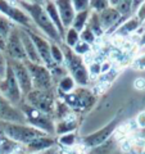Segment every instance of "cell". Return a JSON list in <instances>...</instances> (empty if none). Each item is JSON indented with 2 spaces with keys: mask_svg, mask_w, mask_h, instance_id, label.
<instances>
[{
  "mask_svg": "<svg viewBox=\"0 0 145 154\" xmlns=\"http://www.w3.org/2000/svg\"><path fill=\"white\" fill-rule=\"evenodd\" d=\"M18 7L22 8L28 16H30L33 26L37 28L39 32H41L48 40L58 45L63 44V40L57 31V28L51 23L50 18L44 9V2H17Z\"/></svg>",
  "mask_w": 145,
  "mask_h": 154,
  "instance_id": "obj_1",
  "label": "cell"
},
{
  "mask_svg": "<svg viewBox=\"0 0 145 154\" xmlns=\"http://www.w3.org/2000/svg\"><path fill=\"white\" fill-rule=\"evenodd\" d=\"M60 48H62L63 57H64L63 66L66 67L68 75L73 79L76 86H79V88H86L89 85L90 76H89L88 67L85 66L84 60H82V57L75 54L73 50L71 48L66 46L64 44H62Z\"/></svg>",
  "mask_w": 145,
  "mask_h": 154,
  "instance_id": "obj_2",
  "label": "cell"
},
{
  "mask_svg": "<svg viewBox=\"0 0 145 154\" xmlns=\"http://www.w3.org/2000/svg\"><path fill=\"white\" fill-rule=\"evenodd\" d=\"M17 108L25 116L27 125L40 130V131L49 135V136L55 137V121L51 116L42 114L41 112H39L35 108H32L31 105H28L25 100H22V103L19 104Z\"/></svg>",
  "mask_w": 145,
  "mask_h": 154,
  "instance_id": "obj_3",
  "label": "cell"
},
{
  "mask_svg": "<svg viewBox=\"0 0 145 154\" xmlns=\"http://www.w3.org/2000/svg\"><path fill=\"white\" fill-rule=\"evenodd\" d=\"M3 132L8 139L22 146H26L32 140L46 135L27 123H3Z\"/></svg>",
  "mask_w": 145,
  "mask_h": 154,
  "instance_id": "obj_4",
  "label": "cell"
},
{
  "mask_svg": "<svg viewBox=\"0 0 145 154\" xmlns=\"http://www.w3.org/2000/svg\"><path fill=\"white\" fill-rule=\"evenodd\" d=\"M57 93L54 90H46V91H40V90H32L30 94H27L23 100L35 108L42 114L51 116L54 114V107L57 102Z\"/></svg>",
  "mask_w": 145,
  "mask_h": 154,
  "instance_id": "obj_5",
  "label": "cell"
},
{
  "mask_svg": "<svg viewBox=\"0 0 145 154\" xmlns=\"http://www.w3.org/2000/svg\"><path fill=\"white\" fill-rule=\"evenodd\" d=\"M25 66L28 71V73H30L33 90L46 91V90L55 89V85H54V81H53L50 71L48 69L44 64H35V63H31V62L26 60Z\"/></svg>",
  "mask_w": 145,
  "mask_h": 154,
  "instance_id": "obj_6",
  "label": "cell"
},
{
  "mask_svg": "<svg viewBox=\"0 0 145 154\" xmlns=\"http://www.w3.org/2000/svg\"><path fill=\"white\" fill-rule=\"evenodd\" d=\"M8 63V62H7ZM0 95L14 107H18L23 100V95L19 90L17 80L14 77L11 66H7V71L3 79H0Z\"/></svg>",
  "mask_w": 145,
  "mask_h": 154,
  "instance_id": "obj_7",
  "label": "cell"
},
{
  "mask_svg": "<svg viewBox=\"0 0 145 154\" xmlns=\"http://www.w3.org/2000/svg\"><path fill=\"white\" fill-rule=\"evenodd\" d=\"M0 14H3L4 17L11 19L14 25H17L21 28H27V30H33V28H36L33 26L30 16H28L22 8L18 7L17 2L0 0Z\"/></svg>",
  "mask_w": 145,
  "mask_h": 154,
  "instance_id": "obj_8",
  "label": "cell"
},
{
  "mask_svg": "<svg viewBox=\"0 0 145 154\" xmlns=\"http://www.w3.org/2000/svg\"><path fill=\"white\" fill-rule=\"evenodd\" d=\"M63 102L71 110H89L95 103V94L86 88H76L73 93L63 96Z\"/></svg>",
  "mask_w": 145,
  "mask_h": 154,
  "instance_id": "obj_9",
  "label": "cell"
},
{
  "mask_svg": "<svg viewBox=\"0 0 145 154\" xmlns=\"http://www.w3.org/2000/svg\"><path fill=\"white\" fill-rule=\"evenodd\" d=\"M27 35L30 36V38L32 40L33 45H35L36 50H37V54L40 57V59L42 62V64H44L48 69H51L53 67L55 66V63L53 62L51 59V54H50V45H51V41L48 40V38L42 35L41 32H39L36 28H33V30H27V28H23Z\"/></svg>",
  "mask_w": 145,
  "mask_h": 154,
  "instance_id": "obj_10",
  "label": "cell"
},
{
  "mask_svg": "<svg viewBox=\"0 0 145 154\" xmlns=\"http://www.w3.org/2000/svg\"><path fill=\"white\" fill-rule=\"evenodd\" d=\"M4 55L8 59L12 60H17V62H22L25 63L27 60V55L25 53V48L19 37V28L16 26L12 30V32L9 33V36L5 41V49H4Z\"/></svg>",
  "mask_w": 145,
  "mask_h": 154,
  "instance_id": "obj_11",
  "label": "cell"
},
{
  "mask_svg": "<svg viewBox=\"0 0 145 154\" xmlns=\"http://www.w3.org/2000/svg\"><path fill=\"white\" fill-rule=\"evenodd\" d=\"M119 125V119L114 118L113 121H110L108 125H105L104 127H101L100 130H98L96 132H93L90 135H86V136L82 137V144L88 148H98L100 145H103L104 143H107L110 136L114 134L116 128L118 127Z\"/></svg>",
  "mask_w": 145,
  "mask_h": 154,
  "instance_id": "obj_12",
  "label": "cell"
},
{
  "mask_svg": "<svg viewBox=\"0 0 145 154\" xmlns=\"http://www.w3.org/2000/svg\"><path fill=\"white\" fill-rule=\"evenodd\" d=\"M7 62H8V64L12 67L14 77H16L17 84L19 86V90H21L23 98H25L27 94H30L31 91L33 90L32 89V81H31L30 73H28L25 63H22V62L12 60V59H8V58H7Z\"/></svg>",
  "mask_w": 145,
  "mask_h": 154,
  "instance_id": "obj_13",
  "label": "cell"
},
{
  "mask_svg": "<svg viewBox=\"0 0 145 154\" xmlns=\"http://www.w3.org/2000/svg\"><path fill=\"white\" fill-rule=\"evenodd\" d=\"M0 122L2 123H26V118L17 107L0 95Z\"/></svg>",
  "mask_w": 145,
  "mask_h": 154,
  "instance_id": "obj_14",
  "label": "cell"
},
{
  "mask_svg": "<svg viewBox=\"0 0 145 154\" xmlns=\"http://www.w3.org/2000/svg\"><path fill=\"white\" fill-rule=\"evenodd\" d=\"M54 3L57 5V11L60 17L62 25H63L64 30L67 31L69 27H72V22H73L76 16V12L73 7H72V2H69V0H58V2Z\"/></svg>",
  "mask_w": 145,
  "mask_h": 154,
  "instance_id": "obj_15",
  "label": "cell"
},
{
  "mask_svg": "<svg viewBox=\"0 0 145 154\" xmlns=\"http://www.w3.org/2000/svg\"><path fill=\"white\" fill-rule=\"evenodd\" d=\"M121 14L116 11V8L113 7H109L107 8L105 11H103L101 13H99V21H100V25L103 31H110L112 28L117 25V23L121 21Z\"/></svg>",
  "mask_w": 145,
  "mask_h": 154,
  "instance_id": "obj_16",
  "label": "cell"
},
{
  "mask_svg": "<svg viewBox=\"0 0 145 154\" xmlns=\"http://www.w3.org/2000/svg\"><path fill=\"white\" fill-rule=\"evenodd\" d=\"M18 28H19V37H21L23 48H25V53L27 55V60L31 62V63H35V64H42L40 57H39V54H37L36 48H35V45H33V42L30 38V36L27 35V32L23 30V28H21V27H18Z\"/></svg>",
  "mask_w": 145,
  "mask_h": 154,
  "instance_id": "obj_17",
  "label": "cell"
},
{
  "mask_svg": "<svg viewBox=\"0 0 145 154\" xmlns=\"http://www.w3.org/2000/svg\"><path fill=\"white\" fill-rule=\"evenodd\" d=\"M55 144H57V139L54 136L45 135V136H41V137H37L35 140H32L25 148L30 153H42V152L48 150V149L54 148Z\"/></svg>",
  "mask_w": 145,
  "mask_h": 154,
  "instance_id": "obj_18",
  "label": "cell"
},
{
  "mask_svg": "<svg viewBox=\"0 0 145 154\" xmlns=\"http://www.w3.org/2000/svg\"><path fill=\"white\" fill-rule=\"evenodd\" d=\"M76 128H77V116L73 110L66 118L55 122V135H58V136L75 132Z\"/></svg>",
  "mask_w": 145,
  "mask_h": 154,
  "instance_id": "obj_19",
  "label": "cell"
},
{
  "mask_svg": "<svg viewBox=\"0 0 145 154\" xmlns=\"http://www.w3.org/2000/svg\"><path fill=\"white\" fill-rule=\"evenodd\" d=\"M44 9L48 14V17L50 18L51 23L54 25V27L57 28V31L59 32V35L62 37V40L64 38V35H66V30L63 25H62V21H60V17L58 14V11H57V5L54 2H44Z\"/></svg>",
  "mask_w": 145,
  "mask_h": 154,
  "instance_id": "obj_20",
  "label": "cell"
},
{
  "mask_svg": "<svg viewBox=\"0 0 145 154\" xmlns=\"http://www.w3.org/2000/svg\"><path fill=\"white\" fill-rule=\"evenodd\" d=\"M76 88L77 86L75 84L73 79H72L69 75H67V76L63 77V79H60L59 81H58L55 93H58L60 96H66V95H68L71 93H73V91L76 90Z\"/></svg>",
  "mask_w": 145,
  "mask_h": 154,
  "instance_id": "obj_21",
  "label": "cell"
},
{
  "mask_svg": "<svg viewBox=\"0 0 145 154\" xmlns=\"http://www.w3.org/2000/svg\"><path fill=\"white\" fill-rule=\"evenodd\" d=\"M139 26V19L135 17V18H131L128 19V21H126L125 23H122L117 30L114 31L113 33V37H126L128 35H131V33L136 30V27Z\"/></svg>",
  "mask_w": 145,
  "mask_h": 154,
  "instance_id": "obj_22",
  "label": "cell"
},
{
  "mask_svg": "<svg viewBox=\"0 0 145 154\" xmlns=\"http://www.w3.org/2000/svg\"><path fill=\"white\" fill-rule=\"evenodd\" d=\"M89 16H90V9H89V11H85V12L76 13L75 19H73V22H72V28H75V30L80 33L86 27Z\"/></svg>",
  "mask_w": 145,
  "mask_h": 154,
  "instance_id": "obj_23",
  "label": "cell"
},
{
  "mask_svg": "<svg viewBox=\"0 0 145 154\" xmlns=\"http://www.w3.org/2000/svg\"><path fill=\"white\" fill-rule=\"evenodd\" d=\"M17 25H14L11 19H8L7 17H4L3 14H0V36H2L5 41L9 36V33L12 32V30Z\"/></svg>",
  "mask_w": 145,
  "mask_h": 154,
  "instance_id": "obj_24",
  "label": "cell"
},
{
  "mask_svg": "<svg viewBox=\"0 0 145 154\" xmlns=\"http://www.w3.org/2000/svg\"><path fill=\"white\" fill-rule=\"evenodd\" d=\"M79 41H80V33L77 32L75 28L69 27L68 30L66 31V35H64V38H63V44H64L66 46L71 48V49H73L75 45H76Z\"/></svg>",
  "mask_w": 145,
  "mask_h": 154,
  "instance_id": "obj_25",
  "label": "cell"
},
{
  "mask_svg": "<svg viewBox=\"0 0 145 154\" xmlns=\"http://www.w3.org/2000/svg\"><path fill=\"white\" fill-rule=\"evenodd\" d=\"M50 54H51V59H53V62H54L55 64L63 66L64 57H63V51H62L60 45L51 42V45H50Z\"/></svg>",
  "mask_w": 145,
  "mask_h": 154,
  "instance_id": "obj_26",
  "label": "cell"
},
{
  "mask_svg": "<svg viewBox=\"0 0 145 154\" xmlns=\"http://www.w3.org/2000/svg\"><path fill=\"white\" fill-rule=\"evenodd\" d=\"M76 134L75 132H69L62 136H58L57 139V144H59L60 146H66V148H72L76 144Z\"/></svg>",
  "mask_w": 145,
  "mask_h": 154,
  "instance_id": "obj_27",
  "label": "cell"
},
{
  "mask_svg": "<svg viewBox=\"0 0 145 154\" xmlns=\"http://www.w3.org/2000/svg\"><path fill=\"white\" fill-rule=\"evenodd\" d=\"M89 8L91 12L99 14L103 11H105L107 8H109V2H107V0H94V2H89Z\"/></svg>",
  "mask_w": 145,
  "mask_h": 154,
  "instance_id": "obj_28",
  "label": "cell"
},
{
  "mask_svg": "<svg viewBox=\"0 0 145 154\" xmlns=\"http://www.w3.org/2000/svg\"><path fill=\"white\" fill-rule=\"evenodd\" d=\"M80 41L86 42V44H89L91 46V44H95L96 36L94 35L93 32H91V30H89L88 27H85L84 30L80 32Z\"/></svg>",
  "mask_w": 145,
  "mask_h": 154,
  "instance_id": "obj_29",
  "label": "cell"
},
{
  "mask_svg": "<svg viewBox=\"0 0 145 154\" xmlns=\"http://www.w3.org/2000/svg\"><path fill=\"white\" fill-rule=\"evenodd\" d=\"M131 5H132L131 2H118L114 8H116V11L121 14V17H127L132 9Z\"/></svg>",
  "mask_w": 145,
  "mask_h": 154,
  "instance_id": "obj_30",
  "label": "cell"
},
{
  "mask_svg": "<svg viewBox=\"0 0 145 154\" xmlns=\"http://www.w3.org/2000/svg\"><path fill=\"white\" fill-rule=\"evenodd\" d=\"M73 53L77 55H80V57H84L85 54H88L89 51L93 50V48H91L89 44H86V42H82V41H79L77 44L75 45L73 49Z\"/></svg>",
  "mask_w": 145,
  "mask_h": 154,
  "instance_id": "obj_31",
  "label": "cell"
},
{
  "mask_svg": "<svg viewBox=\"0 0 145 154\" xmlns=\"http://www.w3.org/2000/svg\"><path fill=\"white\" fill-rule=\"evenodd\" d=\"M72 7H73L76 13L85 12V11H89L90 9L88 0H73V2H72Z\"/></svg>",
  "mask_w": 145,
  "mask_h": 154,
  "instance_id": "obj_32",
  "label": "cell"
},
{
  "mask_svg": "<svg viewBox=\"0 0 145 154\" xmlns=\"http://www.w3.org/2000/svg\"><path fill=\"white\" fill-rule=\"evenodd\" d=\"M132 67H134V69H137V71L145 69V54H141L136 58H134Z\"/></svg>",
  "mask_w": 145,
  "mask_h": 154,
  "instance_id": "obj_33",
  "label": "cell"
},
{
  "mask_svg": "<svg viewBox=\"0 0 145 154\" xmlns=\"http://www.w3.org/2000/svg\"><path fill=\"white\" fill-rule=\"evenodd\" d=\"M100 64L98 60H94L90 66H88V71H89V76H96L98 77L99 75H101V71H100Z\"/></svg>",
  "mask_w": 145,
  "mask_h": 154,
  "instance_id": "obj_34",
  "label": "cell"
},
{
  "mask_svg": "<svg viewBox=\"0 0 145 154\" xmlns=\"http://www.w3.org/2000/svg\"><path fill=\"white\" fill-rule=\"evenodd\" d=\"M7 57L4 55L3 51H0V79H3L4 75H5V71H7Z\"/></svg>",
  "mask_w": 145,
  "mask_h": 154,
  "instance_id": "obj_35",
  "label": "cell"
},
{
  "mask_svg": "<svg viewBox=\"0 0 145 154\" xmlns=\"http://www.w3.org/2000/svg\"><path fill=\"white\" fill-rule=\"evenodd\" d=\"M135 122H136V127L137 128H145V110H143V112H140L137 114Z\"/></svg>",
  "mask_w": 145,
  "mask_h": 154,
  "instance_id": "obj_36",
  "label": "cell"
},
{
  "mask_svg": "<svg viewBox=\"0 0 145 154\" xmlns=\"http://www.w3.org/2000/svg\"><path fill=\"white\" fill-rule=\"evenodd\" d=\"M134 86H135V89H137V90H144L145 89V79H143V77L136 79L134 82Z\"/></svg>",
  "mask_w": 145,
  "mask_h": 154,
  "instance_id": "obj_37",
  "label": "cell"
},
{
  "mask_svg": "<svg viewBox=\"0 0 145 154\" xmlns=\"http://www.w3.org/2000/svg\"><path fill=\"white\" fill-rule=\"evenodd\" d=\"M4 49H5V40L0 36V51L4 53Z\"/></svg>",
  "mask_w": 145,
  "mask_h": 154,
  "instance_id": "obj_38",
  "label": "cell"
},
{
  "mask_svg": "<svg viewBox=\"0 0 145 154\" xmlns=\"http://www.w3.org/2000/svg\"><path fill=\"white\" fill-rule=\"evenodd\" d=\"M0 130H3V123L0 122Z\"/></svg>",
  "mask_w": 145,
  "mask_h": 154,
  "instance_id": "obj_39",
  "label": "cell"
},
{
  "mask_svg": "<svg viewBox=\"0 0 145 154\" xmlns=\"http://www.w3.org/2000/svg\"><path fill=\"white\" fill-rule=\"evenodd\" d=\"M28 154H41V153H28Z\"/></svg>",
  "mask_w": 145,
  "mask_h": 154,
  "instance_id": "obj_40",
  "label": "cell"
},
{
  "mask_svg": "<svg viewBox=\"0 0 145 154\" xmlns=\"http://www.w3.org/2000/svg\"><path fill=\"white\" fill-rule=\"evenodd\" d=\"M143 154H145V152H143Z\"/></svg>",
  "mask_w": 145,
  "mask_h": 154,
  "instance_id": "obj_41",
  "label": "cell"
}]
</instances>
